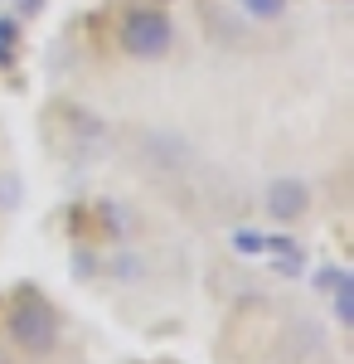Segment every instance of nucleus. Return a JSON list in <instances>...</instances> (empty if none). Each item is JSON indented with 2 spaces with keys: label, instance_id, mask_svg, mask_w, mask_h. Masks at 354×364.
Returning <instances> with one entry per match:
<instances>
[{
  "label": "nucleus",
  "instance_id": "1",
  "mask_svg": "<svg viewBox=\"0 0 354 364\" xmlns=\"http://www.w3.org/2000/svg\"><path fill=\"white\" fill-rule=\"evenodd\" d=\"M5 336L15 340L25 355H44L58 345V311L44 296H20L5 311Z\"/></svg>",
  "mask_w": 354,
  "mask_h": 364
},
{
  "label": "nucleus",
  "instance_id": "2",
  "mask_svg": "<svg viewBox=\"0 0 354 364\" xmlns=\"http://www.w3.org/2000/svg\"><path fill=\"white\" fill-rule=\"evenodd\" d=\"M170 44H175V25H170V15L156 10V5H141V10H132L122 20V49H127V58H136V63L165 58Z\"/></svg>",
  "mask_w": 354,
  "mask_h": 364
},
{
  "label": "nucleus",
  "instance_id": "3",
  "mask_svg": "<svg viewBox=\"0 0 354 364\" xmlns=\"http://www.w3.org/2000/svg\"><path fill=\"white\" fill-rule=\"evenodd\" d=\"M262 209H267V219H277V224H296L301 214L311 209V190H306V180H291V175L272 180L267 195H262Z\"/></svg>",
  "mask_w": 354,
  "mask_h": 364
},
{
  "label": "nucleus",
  "instance_id": "4",
  "mask_svg": "<svg viewBox=\"0 0 354 364\" xmlns=\"http://www.w3.org/2000/svg\"><path fill=\"white\" fill-rule=\"evenodd\" d=\"M238 5H243L247 20H257V25H272V20H281V15H286V5H291V0H238Z\"/></svg>",
  "mask_w": 354,
  "mask_h": 364
},
{
  "label": "nucleus",
  "instance_id": "5",
  "mask_svg": "<svg viewBox=\"0 0 354 364\" xmlns=\"http://www.w3.org/2000/svg\"><path fill=\"white\" fill-rule=\"evenodd\" d=\"M330 301H335V326H340V331H350V326H354V277L345 282V287H335V291H330Z\"/></svg>",
  "mask_w": 354,
  "mask_h": 364
},
{
  "label": "nucleus",
  "instance_id": "6",
  "mask_svg": "<svg viewBox=\"0 0 354 364\" xmlns=\"http://www.w3.org/2000/svg\"><path fill=\"white\" fill-rule=\"evenodd\" d=\"M345 282H350L345 267H316V272H311V287H316L321 296H330V291H335V287H345Z\"/></svg>",
  "mask_w": 354,
  "mask_h": 364
},
{
  "label": "nucleus",
  "instance_id": "7",
  "mask_svg": "<svg viewBox=\"0 0 354 364\" xmlns=\"http://www.w3.org/2000/svg\"><path fill=\"white\" fill-rule=\"evenodd\" d=\"M20 199H25V190H20V180L0 170V214H10V209H20Z\"/></svg>",
  "mask_w": 354,
  "mask_h": 364
},
{
  "label": "nucleus",
  "instance_id": "8",
  "mask_svg": "<svg viewBox=\"0 0 354 364\" xmlns=\"http://www.w3.org/2000/svg\"><path fill=\"white\" fill-rule=\"evenodd\" d=\"M10 49H15V20H0V63L10 58Z\"/></svg>",
  "mask_w": 354,
  "mask_h": 364
},
{
  "label": "nucleus",
  "instance_id": "9",
  "mask_svg": "<svg viewBox=\"0 0 354 364\" xmlns=\"http://www.w3.org/2000/svg\"><path fill=\"white\" fill-rule=\"evenodd\" d=\"M0 364H10V360H5V350H0Z\"/></svg>",
  "mask_w": 354,
  "mask_h": 364
}]
</instances>
